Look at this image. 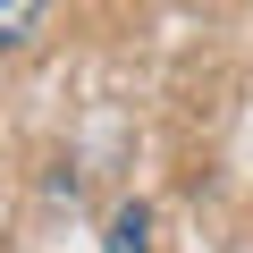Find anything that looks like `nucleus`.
I'll list each match as a JSON object with an SVG mask.
<instances>
[{
  "instance_id": "1",
  "label": "nucleus",
  "mask_w": 253,
  "mask_h": 253,
  "mask_svg": "<svg viewBox=\"0 0 253 253\" xmlns=\"http://www.w3.org/2000/svg\"><path fill=\"white\" fill-rule=\"evenodd\" d=\"M110 253H152V211L144 203H118L110 211Z\"/></svg>"
},
{
  "instance_id": "2",
  "label": "nucleus",
  "mask_w": 253,
  "mask_h": 253,
  "mask_svg": "<svg viewBox=\"0 0 253 253\" xmlns=\"http://www.w3.org/2000/svg\"><path fill=\"white\" fill-rule=\"evenodd\" d=\"M42 9H51V0H0V51H17V42H34Z\"/></svg>"
}]
</instances>
